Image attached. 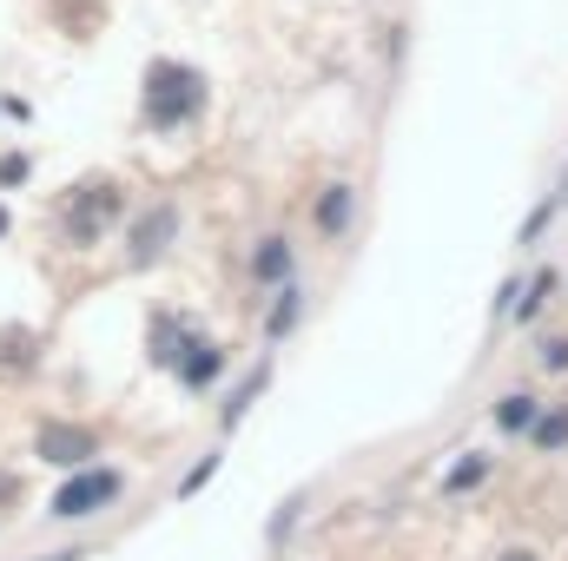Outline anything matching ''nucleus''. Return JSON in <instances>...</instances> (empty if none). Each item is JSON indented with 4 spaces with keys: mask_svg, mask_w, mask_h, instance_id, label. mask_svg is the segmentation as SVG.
Instances as JSON below:
<instances>
[{
    "mask_svg": "<svg viewBox=\"0 0 568 561\" xmlns=\"http://www.w3.org/2000/svg\"><path fill=\"white\" fill-rule=\"evenodd\" d=\"M212 476H219V456H205L199 469H185V482H179V496H199V489H205Z\"/></svg>",
    "mask_w": 568,
    "mask_h": 561,
    "instance_id": "nucleus-14",
    "label": "nucleus"
},
{
    "mask_svg": "<svg viewBox=\"0 0 568 561\" xmlns=\"http://www.w3.org/2000/svg\"><path fill=\"white\" fill-rule=\"evenodd\" d=\"M344 218H351V185H331L324 205H317V225L324 232H344Z\"/></svg>",
    "mask_w": 568,
    "mask_h": 561,
    "instance_id": "nucleus-7",
    "label": "nucleus"
},
{
    "mask_svg": "<svg viewBox=\"0 0 568 561\" xmlns=\"http://www.w3.org/2000/svg\"><path fill=\"white\" fill-rule=\"evenodd\" d=\"M536 442H542V449H562V442H568V410H556V417H536Z\"/></svg>",
    "mask_w": 568,
    "mask_h": 561,
    "instance_id": "nucleus-12",
    "label": "nucleus"
},
{
    "mask_svg": "<svg viewBox=\"0 0 568 561\" xmlns=\"http://www.w3.org/2000/svg\"><path fill=\"white\" fill-rule=\"evenodd\" d=\"M483 469H489V462H483V456H469V462H456V469H449V482H443V489L456 496V489H469V482H483Z\"/></svg>",
    "mask_w": 568,
    "mask_h": 561,
    "instance_id": "nucleus-13",
    "label": "nucleus"
},
{
    "mask_svg": "<svg viewBox=\"0 0 568 561\" xmlns=\"http://www.w3.org/2000/svg\"><path fill=\"white\" fill-rule=\"evenodd\" d=\"M33 449H40V462H87V456H100V436L80 422H47Z\"/></svg>",
    "mask_w": 568,
    "mask_h": 561,
    "instance_id": "nucleus-4",
    "label": "nucleus"
},
{
    "mask_svg": "<svg viewBox=\"0 0 568 561\" xmlns=\"http://www.w3.org/2000/svg\"><path fill=\"white\" fill-rule=\"evenodd\" d=\"M120 489H126V482H120V469H80V476L47 502V516H53V522H87V516H100Z\"/></svg>",
    "mask_w": 568,
    "mask_h": 561,
    "instance_id": "nucleus-2",
    "label": "nucleus"
},
{
    "mask_svg": "<svg viewBox=\"0 0 568 561\" xmlns=\"http://www.w3.org/2000/svg\"><path fill=\"white\" fill-rule=\"evenodd\" d=\"M172 225H179V212H172V205H159L140 232H133V258H159V252H165V238H172Z\"/></svg>",
    "mask_w": 568,
    "mask_h": 561,
    "instance_id": "nucleus-6",
    "label": "nucleus"
},
{
    "mask_svg": "<svg viewBox=\"0 0 568 561\" xmlns=\"http://www.w3.org/2000/svg\"><path fill=\"white\" fill-rule=\"evenodd\" d=\"M265 377H272V370H265V364H258V370H252V377H245V384H239V390H232V404H225V422H239V417H245V404H252V397H258V390H265Z\"/></svg>",
    "mask_w": 568,
    "mask_h": 561,
    "instance_id": "nucleus-10",
    "label": "nucleus"
},
{
    "mask_svg": "<svg viewBox=\"0 0 568 561\" xmlns=\"http://www.w3.org/2000/svg\"><path fill=\"white\" fill-rule=\"evenodd\" d=\"M549 218H556V198H549V205H536V218H529V225H523V245H536V238H542V225H549Z\"/></svg>",
    "mask_w": 568,
    "mask_h": 561,
    "instance_id": "nucleus-15",
    "label": "nucleus"
},
{
    "mask_svg": "<svg viewBox=\"0 0 568 561\" xmlns=\"http://www.w3.org/2000/svg\"><path fill=\"white\" fill-rule=\"evenodd\" d=\"M219 370H225V357H219V344H205V337H192V344H185V357H179V384H185V390H205V384H212Z\"/></svg>",
    "mask_w": 568,
    "mask_h": 561,
    "instance_id": "nucleus-5",
    "label": "nucleus"
},
{
    "mask_svg": "<svg viewBox=\"0 0 568 561\" xmlns=\"http://www.w3.org/2000/svg\"><path fill=\"white\" fill-rule=\"evenodd\" d=\"M113 218H120V185H106V178H100V185H80V198L67 205V232H73L80 245H93Z\"/></svg>",
    "mask_w": 568,
    "mask_h": 561,
    "instance_id": "nucleus-3",
    "label": "nucleus"
},
{
    "mask_svg": "<svg viewBox=\"0 0 568 561\" xmlns=\"http://www.w3.org/2000/svg\"><path fill=\"white\" fill-rule=\"evenodd\" d=\"M542 364H549V370H568V337H549V344H542Z\"/></svg>",
    "mask_w": 568,
    "mask_h": 561,
    "instance_id": "nucleus-16",
    "label": "nucleus"
},
{
    "mask_svg": "<svg viewBox=\"0 0 568 561\" xmlns=\"http://www.w3.org/2000/svg\"><path fill=\"white\" fill-rule=\"evenodd\" d=\"M284 272H291V245H284V238H272V245L258 252V278H265V284H284Z\"/></svg>",
    "mask_w": 568,
    "mask_h": 561,
    "instance_id": "nucleus-8",
    "label": "nucleus"
},
{
    "mask_svg": "<svg viewBox=\"0 0 568 561\" xmlns=\"http://www.w3.org/2000/svg\"><path fill=\"white\" fill-rule=\"evenodd\" d=\"M503 561H536V555H529V549H509V555H503Z\"/></svg>",
    "mask_w": 568,
    "mask_h": 561,
    "instance_id": "nucleus-17",
    "label": "nucleus"
},
{
    "mask_svg": "<svg viewBox=\"0 0 568 561\" xmlns=\"http://www.w3.org/2000/svg\"><path fill=\"white\" fill-rule=\"evenodd\" d=\"M199 106H205V80H199L192 67H179V60H152V67H145V126L172 133V126H185Z\"/></svg>",
    "mask_w": 568,
    "mask_h": 561,
    "instance_id": "nucleus-1",
    "label": "nucleus"
},
{
    "mask_svg": "<svg viewBox=\"0 0 568 561\" xmlns=\"http://www.w3.org/2000/svg\"><path fill=\"white\" fill-rule=\"evenodd\" d=\"M496 422H503V429H536V397H503Z\"/></svg>",
    "mask_w": 568,
    "mask_h": 561,
    "instance_id": "nucleus-9",
    "label": "nucleus"
},
{
    "mask_svg": "<svg viewBox=\"0 0 568 561\" xmlns=\"http://www.w3.org/2000/svg\"><path fill=\"white\" fill-rule=\"evenodd\" d=\"M297 304H304V297H297V284H284L278 304H272V337H284V330L297 324Z\"/></svg>",
    "mask_w": 568,
    "mask_h": 561,
    "instance_id": "nucleus-11",
    "label": "nucleus"
}]
</instances>
